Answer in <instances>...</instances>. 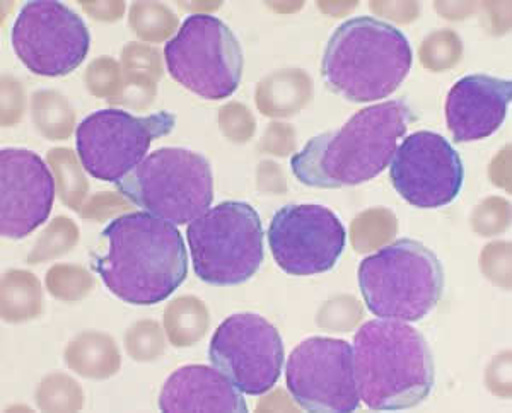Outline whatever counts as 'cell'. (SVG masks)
<instances>
[{
    "label": "cell",
    "mask_w": 512,
    "mask_h": 413,
    "mask_svg": "<svg viewBox=\"0 0 512 413\" xmlns=\"http://www.w3.org/2000/svg\"><path fill=\"white\" fill-rule=\"evenodd\" d=\"M101 238L106 250L94 256L93 268L123 303L154 306L187 279V246L171 222L149 212H130L111 221Z\"/></svg>",
    "instance_id": "6da1fadb"
},
{
    "label": "cell",
    "mask_w": 512,
    "mask_h": 413,
    "mask_svg": "<svg viewBox=\"0 0 512 413\" xmlns=\"http://www.w3.org/2000/svg\"><path fill=\"white\" fill-rule=\"evenodd\" d=\"M415 115L402 101H384L357 111L344 127L316 135L294 154L291 169L306 187H357L390 168Z\"/></svg>",
    "instance_id": "7a4b0ae2"
},
{
    "label": "cell",
    "mask_w": 512,
    "mask_h": 413,
    "mask_svg": "<svg viewBox=\"0 0 512 413\" xmlns=\"http://www.w3.org/2000/svg\"><path fill=\"white\" fill-rule=\"evenodd\" d=\"M361 402L378 412L414 408L431 395L436 367L424 335L405 321H366L352 344Z\"/></svg>",
    "instance_id": "3957f363"
},
{
    "label": "cell",
    "mask_w": 512,
    "mask_h": 413,
    "mask_svg": "<svg viewBox=\"0 0 512 413\" xmlns=\"http://www.w3.org/2000/svg\"><path fill=\"white\" fill-rule=\"evenodd\" d=\"M412 60L410 41L402 31L359 16L333 31L321 60V76L338 96L352 103H373L402 86Z\"/></svg>",
    "instance_id": "277c9868"
},
{
    "label": "cell",
    "mask_w": 512,
    "mask_h": 413,
    "mask_svg": "<svg viewBox=\"0 0 512 413\" xmlns=\"http://www.w3.org/2000/svg\"><path fill=\"white\" fill-rule=\"evenodd\" d=\"M357 277L367 309L383 320H424L444 291L443 265L415 239H398L367 256Z\"/></svg>",
    "instance_id": "5b68a950"
},
{
    "label": "cell",
    "mask_w": 512,
    "mask_h": 413,
    "mask_svg": "<svg viewBox=\"0 0 512 413\" xmlns=\"http://www.w3.org/2000/svg\"><path fill=\"white\" fill-rule=\"evenodd\" d=\"M115 185L132 204L175 226L195 221L214 200L209 161L183 147H161L151 152Z\"/></svg>",
    "instance_id": "8992f818"
},
{
    "label": "cell",
    "mask_w": 512,
    "mask_h": 413,
    "mask_svg": "<svg viewBox=\"0 0 512 413\" xmlns=\"http://www.w3.org/2000/svg\"><path fill=\"white\" fill-rule=\"evenodd\" d=\"M193 270L210 286H239L263 263L262 219L246 202H222L187 227Z\"/></svg>",
    "instance_id": "52a82bcc"
},
{
    "label": "cell",
    "mask_w": 512,
    "mask_h": 413,
    "mask_svg": "<svg viewBox=\"0 0 512 413\" xmlns=\"http://www.w3.org/2000/svg\"><path fill=\"white\" fill-rule=\"evenodd\" d=\"M169 76L209 101L233 96L243 77V50L233 30L210 14H192L164 47Z\"/></svg>",
    "instance_id": "ba28073f"
},
{
    "label": "cell",
    "mask_w": 512,
    "mask_h": 413,
    "mask_svg": "<svg viewBox=\"0 0 512 413\" xmlns=\"http://www.w3.org/2000/svg\"><path fill=\"white\" fill-rule=\"evenodd\" d=\"M175 115L168 111L135 117L123 110H99L84 118L76 130L82 168L99 181L118 183L149 156L154 140L171 134Z\"/></svg>",
    "instance_id": "9c48e42d"
},
{
    "label": "cell",
    "mask_w": 512,
    "mask_h": 413,
    "mask_svg": "<svg viewBox=\"0 0 512 413\" xmlns=\"http://www.w3.org/2000/svg\"><path fill=\"white\" fill-rule=\"evenodd\" d=\"M11 43L21 64L30 72L62 77L84 62L91 35L81 16L62 2L31 0L14 21Z\"/></svg>",
    "instance_id": "30bf717a"
},
{
    "label": "cell",
    "mask_w": 512,
    "mask_h": 413,
    "mask_svg": "<svg viewBox=\"0 0 512 413\" xmlns=\"http://www.w3.org/2000/svg\"><path fill=\"white\" fill-rule=\"evenodd\" d=\"M287 390L306 412L350 413L361 405L352 345L340 338L311 337L292 350Z\"/></svg>",
    "instance_id": "8fae6325"
},
{
    "label": "cell",
    "mask_w": 512,
    "mask_h": 413,
    "mask_svg": "<svg viewBox=\"0 0 512 413\" xmlns=\"http://www.w3.org/2000/svg\"><path fill=\"white\" fill-rule=\"evenodd\" d=\"M209 359L241 393L265 395L284 369V342L263 316L238 313L222 321L212 335Z\"/></svg>",
    "instance_id": "7c38bea8"
},
{
    "label": "cell",
    "mask_w": 512,
    "mask_h": 413,
    "mask_svg": "<svg viewBox=\"0 0 512 413\" xmlns=\"http://www.w3.org/2000/svg\"><path fill=\"white\" fill-rule=\"evenodd\" d=\"M345 227L323 205L291 204L275 212L268 246L279 268L294 277L325 274L345 250Z\"/></svg>",
    "instance_id": "4fadbf2b"
},
{
    "label": "cell",
    "mask_w": 512,
    "mask_h": 413,
    "mask_svg": "<svg viewBox=\"0 0 512 413\" xmlns=\"http://www.w3.org/2000/svg\"><path fill=\"white\" fill-rule=\"evenodd\" d=\"M398 195L417 209H441L458 197L465 181L460 154L443 135L420 130L408 135L390 163Z\"/></svg>",
    "instance_id": "5bb4252c"
},
{
    "label": "cell",
    "mask_w": 512,
    "mask_h": 413,
    "mask_svg": "<svg viewBox=\"0 0 512 413\" xmlns=\"http://www.w3.org/2000/svg\"><path fill=\"white\" fill-rule=\"evenodd\" d=\"M55 200V180L43 159L18 147L0 152V231L23 239L47 222Z\"/></svg>",
    "instance_id": "9a60e30c"
},
{
    "label": "cell",
    "mask_w": 512,
    "mask_h": 413,
    "mask_svg": "<svg viewBox=\"0 0 512 413\" xmlns=\"http://www.w3.org/2000/svg\"><path fill=\"white\" fill-rule=\"evenodd\" d=\"M512 82L487 74L466 76L446 99V122L454 142H475L494 135L506 120Z\"/></svg>",
    "instance_id": "2e32d148"
},
{
    "label": "cell",
    "mask_w": 512,
    "mask_h": 413,
    "mask_svg": "<svg viewBox=\"0 0 512 413\" xmlns=\"http://www.w3.org/2000/svg\"><path fill=\"white\" fill-rule=\"evenodd\" d=\"M159 410L246 413L248 405L243 393L219 369L193 364L180 367L169 376L159 395Z\"/></svg>",
    "instance_id": "e0dca14e"
}]
</instances>
